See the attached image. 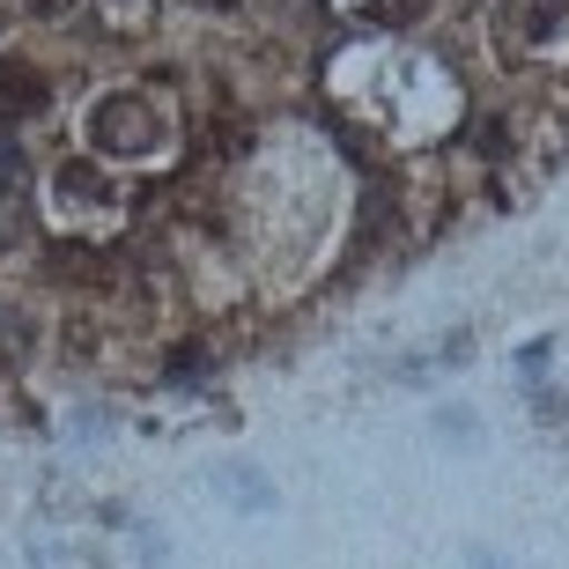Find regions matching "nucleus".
Listing matches in <instances>:
<instances>
[{
  "label": "nucleus",
  "mask_w": 569,
  "mask_h": 569,
  "mask_svg": "<svg viewBox=\"0 0 569 569\" xmlns=\"http://www.w3.org/2000/svg\"><path fill=\"white\" fill-rule=\"evenodd\" d=\"M89 141L104 148V156H148V148H163V111L148 104V97H133V89L97 97V111H89Z\"/></svg>",
  "instance_id": "f257e3e1"
},
{
  "label": "nucleus",
  "mask_w": 569,
  "mask_h": 569,
  "mask_svg": "<svg viewBox=\"0 0 569 569\" xmlns=\"http://www.w3.org/2000/svg\"><path fill=\"white\" fill-rule=\"evenodd\" d=\"M214 496H222V503H237V510H252V518H274V510H281V488L267 481L252 459L214 466Z\"/></svg>",
  "instance_id": "f03ea898"
},
{
  "label": "nucleus",
  "mask_w": 569,
  "mask_h": 569,
  "mask_svg": "<svg viewBox=\"0 0 569 569\" xmlns=\"http://www.w3.org/2000/svg\"><path fill=\"white\" fill-rule=\"evenodd\" d=\"M0 104L8 111H38L44 104V74L30 60H0Z\"/></svg>",
  "instance_id": "7ed1b4c3"
},
{
  "label": "nucleus",
  "mask_w": 569,
  "mask_h": 569,
  "mask_svg": "<svg viewBox=\"0 0 569 569\" xmlns=\"http://www.w3.org/2000/svg\"><path fill=\"white\" fill-rule=\"evenodd\" d=\"M437 437L443 443H481V415H466V407H437Z\"/></svg>",
  "instance_id": "20e7f679"
},
{
  "label": "nucleus",
  "mask_w": 569,
  "mask_h": 569,
  "mask_svg": "<svg viewBox=\"0 0 569 569\" xmlns=\"http://www.w3.org/2000/svg\"><path fill=\"white\" fill-rule=\"evenodd\" d=\"M60 192H74V200H104V178H97V170H82V163H67L60 170Z\"/></svg>",
  "instance_id": "39448f33"
},
{
  "label": "nucleus",
  "mask_w": 569,
  "mask_h": 569,
  "mask_svg": "<svg viewBox=\"0 0 569 569\" xmlns=\"http://www.w3.org/2000/svg\"><path fill=\"white\" fill-rule=\"evenodd\" d=\"M562 8H569V0H526V30H532V38H548L555 22H562Z\"/></svg>",
  "instance_id": "423d86ee"
},
{
  "label": "nucleus",
  "mask_w": 569,
  "mask_h": 569,
  "mask_svg": "<svg viewBox=\"0 0 569 569\" xmlns=\"http://www.w3.org/2000/svg\"><path fill=\"white\" fill-rule=\"evenodd\" d=\"M548 362H555V340H526V348H518V378H540Z\"/></svg>",
  "instance_id": "0eeeda50"
},
{
  "label": "nucleus",
  "mask_w": 569,
  "mask_h": 569,
  "mask_svg": "<svg viewBox=\"0 0 569 569\" xmlns=\"http://www.w3.org/2000/svg\"><path fill=\"white\" fill-rule=\"evenodd\" d=\"M127 526H133V548H141V562L156 569V562L170 555V548H163V532H156V526H141V518H127Z\"/></svg>",
  "instance_id": "6e6552de"
},
{
  "label": "nucleus",
  "mask_w": 569,
  "mask_h": 569,
  "mask_svg": "<svg viewBox=\"0 0 569 569\" xmlns=\"http://www.w3.org/2000/svg\"><path fill=\"white\" fill-rule=\"evenodd\" d=\"M466 569H518V562H503L496 548H466Z\"/></svg>",
  "instance_id": "1a4fd4ad"
},
{
  "label": "nucleus",
  "mask_w": 569,
  "mask_h": 569,
  "mask_svg": "<svg viewBox=\"0 0 569 569\" xmlns=\"http://www.w3.org/2000/svg\"><path fill=\"white\" fill-rule=\"evenodd\" d=\"M30 16H67V0H22Z\"/></svg>",
  "instance_id": "9d476101"
},
{
  "label": "nucleus",
  "mask_w": 569,
  "mask_h": 569,
  "mask_svg": "<svg viewBox=\"0 0 569 569\" xmlns=\"http://www.w3.org/2000/svg\"><path fill=\"white\" fill-rule=\"evenodd\" d=\"M200 8H237V0H200Z\"/></svg>",
  "instance_id": "9b49d317"
}]
</instances>
